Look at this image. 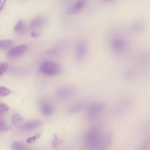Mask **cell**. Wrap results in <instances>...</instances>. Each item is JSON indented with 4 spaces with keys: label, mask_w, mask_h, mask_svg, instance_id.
Masks as SVG:
<instances>
[{
    "label": "cell",
    "mask_w": 150,
    "mask_h": 150,
    "mask_svg": "<svg viewBox=\"0 0 150 150\" xmlns=\"http://www.w3.org/2000/svg\"><path fill=\"white\" fill-rule=\"evenodd\" d=\"M30 35L33 37L37 38L40 35V34L39 32L33 31L31 33Z\"/></svg>",
    "instance_id": "cb8c5ba5"
},
{
    "label": "cell",
    "mask_w": 150,
    "mask_h": 150,
    "mask_svg": "<svg viewBox=\"0 0 150 150\" xmlns=\"http://www.w3.org/2000/svg\"><path fill=\"white\" fill-rule=\"evenodd\" d=\"M12 148L13 150H27L25 145L18 142H13L12 144Z\"/></svg>",
    "instance_id": "2e32d148"
},
{
    "label": "cell",
    "mask_w": 150,
    "mask_h": 150,
    "mask_svg": "<svg viewBox=\"0 0 150 150\" xmlns=\"http://www.w3.org/2000/svg\"><path fill=\"white\" fill-rule=\"evenodd\" d=\"M11 122L14 126L21 128H22L24 123L23 117L18 114H15L12 116Z\"/></svg>",
    "instance_id": "8fae6325"
},
{
    "label": "cell",
    "mask_w": 150,
    "mask_h": 150,
    "mask_svg": "<svg viewBox=\"0 0 150 150\" xmlns=\"http://www.w3.org/2000/svg\"><path fill=\"white\" fill-rule=\"evenodd\" d=\"M8 106L5 103L0 102V116L4 115L8 111Z\"/></svg>",
    "instance_id": "e0dca14e"
},
{
    "label": "cell",
    "mask_w": 150,
    "mask_h": 150,
    "mask_svg": "<svg viewBox=\"0 0 150 150\" xmlns=\"http://www.w3.org/2000/svg\"><path fill=\"white\" fill-rule=\"evenodd\" d=\"M42 124V122L40 120H31L24 123L21 128L25 131H31L38 127Z\"/></svg>",
    "instance_id": "9c48e42d"
},
{
    "label": "cell",
    "mask_w": 150,
    "mask_h": 150,
    "mask_svg": "<svg viewBox=\"0 0 150 150\" xmlns=\"http://www.w3.org/2000/svg\"><path fill=\"white\" fill-rule=\"evenodd\" d=\"M41 73L47 76H52L58 74L61 69L59 66L56 62L50 60L43 62L39 67Z\"/></svg>",
    "instance_id": "7a4b0ae2"
},
{
    "label": "cell",
    "mask_w": 150,
    "mask_h": 150,
    "mask_svg": "<svg viewBox=\"0 0 150 150\" xmlns=\"http://www.w3.org/2000/svg\"><path fill=\"white\" fill-rule=\"evenodd\" d=\"M38 103L40 109L44 115L49 116L53 113L54 107L49 100L42 98L39 100Z\"/></svg>",
    "instance_id": "3957f363"
},
{
    "label": "cell",
    "mask_w": 150,
    "mask_h": 150,
    "mask_svg": "<svg viewBox=\"0 0 150 150\" xmlns=\"http://www.w3.org/2000/svg\"><path fill=\"white\" fill-rule=\"evenodd\" d=\"M87 46L86 42L83 40L79 41L77 43L75 50L76 56L77 59L81 60L86 55Z\"/></svg>",
    "instance_id": "5b68a950"
},
{
    "label": "cell",
    "mask_w": 150,
    "mask_h": 150,
    "mask_svg": "<svg viewBox=\"0 0 150 150\" xmlns=\"http://www.w3.org/2000/svg\"><path fill=\"white\" fill-rule=\"evenodd\" d=\"M61 140L57 136L54 134L53 135V138L52 141V144L54 147H56L61 142Z\"/></svg>",
    "instance_id": "44dd1931"
},
{
    "label": "cell",
    "mask_w": 150,
    "mask_h": 150,
    "mask_svg": "<svg viewBox=\"0 0 150 150\" xmlns=\"http://www.w3.org/2000/svg\"><path fill=\"white\" fill-rule=\"evenodd\" d=\"M124 42L121 39L115 40L112 43L113 49L115 51H119L122 50L124 46Z\"/></svg>",
    "instance_id": "4fadbf2b"
},
{
    "label": "cell",
    "mask_w": 150,
    "mask_h": 150,
    "mask_svg": "<svg viewBox=\"0 0 150 150\" xmlns=\"http://www.w3.org/2000/svg\"><path fill=\"white\" fill-rule=\"evenodd\" d=\"M8 67V64L6 62L0 64V76L6 71Z\"/></svg>",
    "instance_id": "d6986e66"
},
{
    "label": "cell",
    "mask_w": 150,
    "mask_h": 150,
    "mask_svg": "<svg viewBox=\"0 0 150 150\" xmlns=\"http://www.w3.org/2000/svg\"><path fill=\"white\" fill-rule=\"evenodd\" d=\"M7 129V127L4 121L0 119V132L6 131Z\"/></svg>",
    "instance_id": "7402d4cb"
},
{
    "label": "cell",
    "mask_w": 150,
    "mask_h": 150,
    "mask_svg": "<svg viewBox=\"0 0 150 150\" xmlns=\"http://www.w3.org/2000/svg\"><path fill=\"white\" fill-rule=\"evenodd\" d=\"M6 1L5 0H0V12L4 6Z\"/></svg>",
    "instance_id": "d4e9b609"
},
{
    "label": "cell",
    "mask_w": 150,
    "mask_h": 150,
    "mask_svg": "<svg viewBox=\"0 0 150 150\" xmlns=\"http://www.w3.org/2000/svg\"><path fill=\"white\" fill-rule=\"evenodd\" d=\"M13 44V42L11 40H0V49H8Z\"/></svg>",
    "instance_id": "9a60e30c"
},
{
    "label": "cell",
    "mask_w": 150,
    "mask_h": 150,
    "mask_svg": "<svg viewBox=\"0 0 150 150\" xmlns=\"http://www.w3.org/2000/svg\"><path fill=\"white\" fill-rule=\"evenodd\" d=\"M41 135V133H38L35 134L33 136L28 138L26 140L27 142L28 143H31L33 142L38 139Z\"/></svg>",
    "instance_id": "ffe728a7"
},
{
    "label": "cell",
    "mask_w": 150,
    "mask_h": 150,
    "mask_svg": "<svg viewBox=\"0 0 150 150\" xmlns=\"http://www.w3.org/2000/svg\"><path fill=\"white\" fill-rule=\"evenodd\" d=\"M74 88L70 86H65L58 89L56 92L57 97L61 100H67L72 97L74 94Z\"/></svg>",
    "instance_id": "277c9868"
},
{
    "label": "cell",
    "mask_w": 150,
    "mask_h": 150,
    "mask_svg": "<svg viewBox=\"0 0 150 150\" xmlns=\"http://www.w3.org/2000/svg\"><path fill=\"white\" fill-rule=\"evenodd\" d=\"M149 142L146 140L143 143L139 150H149Z\"/></svg>",
    "instance_id": "603a6c76"
},
{
    "label": "cell",
    "mask_w": 150,
    "mask_h": 150,
    "mask_svg": "<svg viewBox=\"0 0 150 150\" xmlns=\"http://www.w3.org/2000/svg\"><path fill=\"white\" fill-rule=\"evenodd\" d=\"M11 91L8 88L3 86H0V97H4L10 94Z\"/></svg>",
    "instance_id": "ac0fdd59"
},
{
    "label": "cell",
    "mask_w": 150,
    "mask_h": 150,
    "mask_svg": "<svg viewBox=\"0 0 150 150\" xmlns=\"http://www.w3.org/2000/svg\"><path fill=\"white\" fill-rule=\"evenodd\" d=\"M15 32L18 35H23L25 33L27 28L25 22L22 20L18 21L14 27Z\"/></svg>",
    "instance_id": "30bf717a"
},
{
    "label": "cell",
    "mask_w": 150,
    "mask_h": 150,
    "mask_svg": "<svg viewBox=\"0 0 150 150\" xmlns=\"http://www.w3.org/2000/svg\"><path fill=\"white\" fill-rule=\"evenodd\" d=\"M103 134L95 127L88 130L84 137V144L89 150H96L102 139Z\"/></svg>",
    "instance_id": "6da1fadb"
},
{
    "label": "cell",
    "mask_w": 150,
    "mask_h": 150,
    "mask_svg": "<svg viewBox=\"0 0 150 150\" xmlns=\"http://www.w3.org/2000/svg\"><path fill=\"white\" fill-rule=\"evenodd\" d=\"M85 4L84 0L76 1L69 8L67 13L69 15H73L79 13L83 9Z\"/></svg>",
    "instance_id": "52a82bcc"
},
{
    "label": "cell",
    "mask_w": 150,
    "mask_h": 150,
    "mask_svg": "<svg viewBox=\"0 0 150 150\" xmlns=\"http://www.w3.org/2000/svg\"><path fill=\"white\" fill-rule=\"evenodd\" d=\"M112 137L109 133L103 134L101 143L96 150H105L111 144Z\"/></svg>",
    "instance_id": "ba28073f"
},
{
    "label": "cell",
    "mask_w": 150,
    "mask_h": 150,
    "mask_svg": "<svg viewBox=\"0 0 150 150\" xmlns=\"http://www.w3.org/2000/svg\"><path fill=\"white\" fill-rule=\"evenodd\" d=\"M82 104L76 103L70 106L67 109V112L69 113H74L79 111L82 108Z\"/></svg>",
    "instance_id": "5bb4252c"
},
{
    "label": "cell",
    "mask_w": 150,
    "mask_h": 150,
    "mask_svg": "<svg viewBox=\"0 0 150 150\" xmlns=\"http://www.w3.org/2000/svg\"><path fill=\"white\" fill-rule=\"evenodd\" d=\"M45 19L41 17H36L33 19L30 23V27L32 28H35L41 27L45 23Z\"/></svg>",
    "instance_id": "7c38bea8"
},
{
    "label": "cell",
    "mask_w": 150,
    "mask_h": 150,
    "mask_svg": "<svg viewBox=\"0 0 150 150\" xmlns=\"http://www.w3.org/2000/svg\"><path fill=\"white\" fill-rule=\"evenodd\" d=\"M28 46L25 44L16 46L11 50L8 53V56L11 58H15L20 56L27 51Z\"/></svg>",
    "instance_id": "8992f818"
}]
</instances>
